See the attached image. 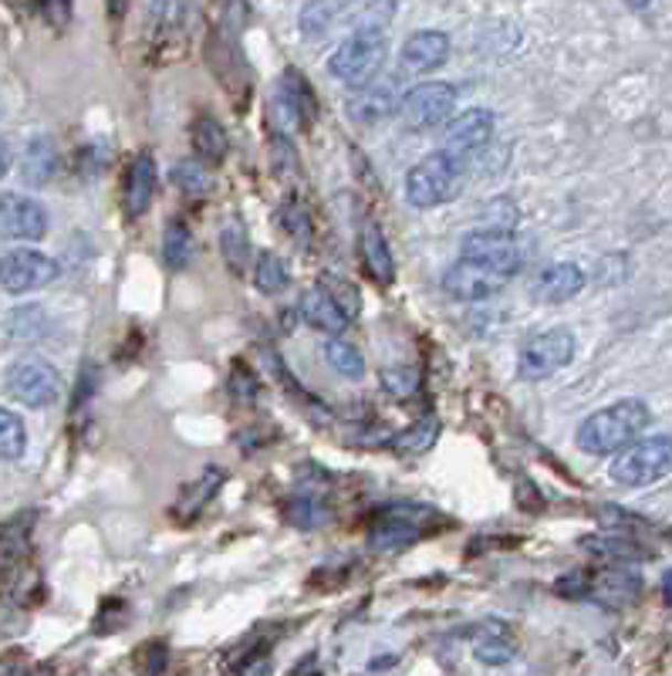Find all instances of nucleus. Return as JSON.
<instances>
[{"mask_svg":"<svg viewBox=\"0 0 672 676\" xmlns=\"http://www.w3.org/2000/svg\"><path fill=\"white\" fill-rule=\"evenodd\" d=\"M281 228L291 234V241H298L301 247H311L314 228H311V216H308V210H305L298 200H288V203L281 207Z\"/></svg>","mask_w":672,"mask_h":676,"instance_id":"obj_33","label":"nucleus"},{"mask_svg":"<svg viewBox=\"0 0 672 676\" xmlns=\"http://www.w3.org/2000/svg\"><path fill=\"white\" fill-rule=\"evenodd\" d=\"M227 149H231V139L227 133H223V126L216 119H196L193 123V152L200 162L206 166H220L223 159H227Z\"/></svg>","mask_w":672,"mask_h":676,"instance_id":"obj_23","label":"nucleus"},{"mask_svg":"<svg viewBox=\"0 0 672 676\" xmlns=\"http://www.w3.org/2000/svg\"><path fill=\"white\" fill-rule=\"evenodd\" d=\"M321 285L328 288V295L334 298L342 305V311L349 315V318H355L359 311H362V298H359V288L352 285V281H345V277H321Z\"/></svg>","mask_w":672,"mask_h":676,"instance_id":"obj_35","label":"nucleus"},{"mask_svg":"<svg viewBox=\"0 0 672 676\" xmlns=\"http://www.w3.org/2000/svg\"><path fill=\"white\" fill-rule=\"evenodd\" d=\"M41 11L54 28H65L72 21V4L68 0H41Z\"/></svg>","mask_w":672,"mask_h":676,"instance_id":"obj_39","label":"nucleus"},{"mask_svg":"<svg viewBox=\"0 0 672 676\" xmlns=\"http://www.w3.org/2000/svg\"><path fill=\"white\" fill-rule=\"evenodd\" d=\"M626 4H629L632 11H646V8L652 4V0H626Z\"/></svg>","mask_w":672,"mask_h":676,"instance_id":"obj_44","label":"nucleus"},{"mask_svg":"<svg viewBox=\"0 0 672 676\" xmlns=\"http://www.w3.org/2000/svg\"><path fill=\"white\" fill-rule=\"evenodd\" d=\"M463 173L467 162L454 159L450 152H429L426 159H419L409 177H406V200L416 210H433L439 203H450L460 190H463Z\"/></svg>","mask_w":672,"mask_h":676,"instance_id":"obj_2","label":"nucleus"},{"mask_svg":"<svg viewBox=\"0 0 672 676\" xmlns=\"http://www.w3.org/2000/svg\"><path fill=\"white\" fill-rule=\"evenodd\" d=\"M388 59V41L375 28H359L349 41L339 44V51L331 54L328 72L349 88H365L372 85Z\"/></svg>","mask_w":672,"mask_h":676,"instance_id":"obj_3","label":"nucleus"},{"mask_svg":"<svg viewBox=\"0 0 672 676\" xmlns=\"http://www.w3.org/2000/svg\"><path fill=\"white\" fill-rule=\"evenodd\" d=\"M331 28V4L328 0H311V4L301 11V31L308 38H321Z\"/></svg>","mask_w":672,"mask_h":676,"instance_id":"obj_36","label":"nucleus"},{"mask_svg":"<svg viewBox=\"0 0 672 676\" xmlns=\"http://www.w3.org/2000/svg\"><path fill=\"white\" fill-rule=\"evenodd\" d=\"M639 592H642V579L629 569H605V572L591 575V595L611 609L636 602Z\"/></svg>","mask_w":672,"mask_h":676,"instance_id":"obj_19","label":"nucleus"},{"mask_svg":"<svg viewBox=\"0 0 672 676\" xmlns=\"http://www.w3.org/2000/svg\"><path fill=\"white\" fill-rule=\"evenodd\" d=\"M652 413L642 400H619L598 413H591L578 433L575 443L591 457H611V454H622L626 446H632L642 430L649 426Z\"/></svg>","mask_w":672,"mask_h":676,"instance_id":"obj_1","label":"nucleus"},{"mask_svg":"<svg viewBox=\"0 0 672 676\" xmlns=\"http://www.w3.org/2000/svg\"><path fill=\"white\" fill-rule=\"evenodd\" d=\"M173 183H177L183 193H190V197L206 193V190H210V169H206V162H200V159H183V162H177V166H173Z\"/></svg>","mask_w":672,"mask_h":676,"instance_id":"obj_32","label":"nucleus"},{"mask_svg":"<svg viewBox=\"0 0 672 676\" xmlns=\"http://www.w3.org/2000/svg\"><path fill=\"white\" fill-rule=\"evenodd\" d=\"M54 166H58V152H54V142L47 136H34L24 149V159H21V177L24 183L31 187H44L54 173Z\"/></svg>","mask_w":672,"mask_h":676,"instance_id":"obj_22","label":"nucleus"},{"mask_svg":"<svg viewBox=\"0 0 672 676\" xmlns=\"http://www.w3.org/2000/svg\"><path fill=\"white\" fill-rule=\"evenodd\" d=\"M403 95H406V92H399V78H396V75L382 78V82L375 78V82L365 85L362 95L349 105V116H352L355 123H362V126H372V123H378V119H388L392 112L399 116Z\"/></svg>","mask_w":672,"mask_h":676,"instance_id":"obj_12","label":"nucleus"},{"mask_svg":"<svg viewBox=\"0 0 672 676\" xmlns=\"http://www.w3.org/2000/svg\"><path fill=\"white\" fill-rule=\"evenodd\" d=\"M44 328H47V318H44V308H41V305L14 308V311H8V318H4V338H8V346L34 342V338H38Z\"/></svg>","mask_w":672,"mask_h":676,"instance_id":"obj_24","label":"nucleus"},{"mask_svg":"<svg viewBox=\"0 0 672 676\" xmlns=\"http://www.w3.org/2000/svg\"><path fill=\"white\" fill-rule=\"evenodd\" d=\"M291 507V521L298 525V528H318V525H324L328 521V504L318 497V494H308V490H298L295 494V500L288 504Z\"/></svg>","mask_w":672,"mask_h":676,"instance_id":"obj_30","label":"nucleus"},{"mask_svg":"<svg viewBox=\"0 0 672 676\" xmlns=\"http://www.w3.org/2000/svg\"><path fill=\"white\" fill-rule=\"evenodd\" d=\"M193 257V234L186 223L170 220L166 223V234H162V261L170 271H183Z\"/></svg>","mask_w":672,"mask_h":676,"instance_id":"obj_25","label":"nucleus"},{"mask_svg":"<svg viewBox=\"0 0 672 676\" xmlns=\"http://www.w3.org/2000/svg\"><path fill=\"white\" fill-rule=\"evenodd\" d=\"M105 4H108L111 18H122V11H126V0H105Z\"/></svg>","mask_w":672,"mask_h":676,"instance_id":"obj_43","label":"nucleus"},{"mask_svg":"<svg viewBox=\"0 0 672 676\" xmlns=\"http://www.w3.org/2000/svg\"><path fill=\"white\" fill-rule=\"evenodd\" d=\"M220 247H223V257H227V264L234 271H244L250 264V241H247V231L241 228V223H227V228H223Z\"/></svg>","mask_w":672,"mask_h":676,"instance_id":"obj_31","label":"nucleus"},{"mask_svg":"<svg viewBox=\"0 0 672 676\" xmlns=\"http://www.w3.org/2000/svg\"><path fill=\"white\" fill-rule=\"evenodd\" d=\"M477 659L487 663V666H503L514 659V646L508 640H483L477 646Z\"/></svg>","mask_w":672,"mask_h":676,"instance_id":"obj_38","label":"nucleus"},{"mask_svg":"<svg viewBox=\"0 0 672 676\" xmlns=\"http://www.w3.org/2000/svg\"><path fill=\"white\" fill-rule=\"evenodd\" d=\"M0 450H4V461L14 464L24 457L28 450V430H24V420L11 410L0 413Z\"/></svg>","mask_w":672,"mask_h":676,"instance_id":"obj_29","label":"nucleus"},{"mask_svg":"<svg viewBox=\"0 0 672 676\" xmlns=\"http://www.w3.org/2000/svg\"><path fill=\"white\" fill-rule=\"evenodd\" d=\"M518 267H503L493 261H477V257H460L450 271L442 274V292L457 302H483L500 295L511 285Z\"/></svg>","mask_w":672,"mask_h":676,"instance_id":"obj_5","label":"nucleus"},{"mask_svg":"<svg viewBox=\"0 0 672 676\" xmlns=\"http://www.w3.org/2000/svg\"><path fill=\"white\" fill-rule=\"evenodd\" d=\"M58 277V264H54L47 254L34 251V247H18L4 254V264H0V281H4L8 295H24V292H38L44 285Z\"/></svg>","mask_w":672,"mask_h":676,"instance_id":"obj_9","label":"nucleus"},{"mask_svg":"<svg viewBox=\"0 0 672 676\" xmlns=\"http://www.w3.org/2000/svg\"><path fill=\"white\" fill-rule=\"evenodd\" d=\"M291 676H321V669H318V656L314 653H308L295 669H291Z\"/></svg>","mask_w":672,"mask_h":676,"instance_id":"obj_41","label":"nucleus"},{"mask_svg":"<svg viewBox=\"0 0 672 676\" xmlns=\"http://www.w3.org/2000/svg\"><path fill=\"white\" fill-rule=\"evenodd\" d=\"M585 548L588 551H595V554H601V558H636L639 554V548L632 545V541H626V538H615V535H605V538H598V541H585Z\"/></svg>","mask_w":672,"mask_h":676,"instance_id":"obj_37","label":"nucleus"},{"mask_svg":"<svg viewBox=\"0 0 672 676\" xmlns=\"http://www.w3.org/2000/svg\"><path fill=\"white\" fill-rule=\"evenodd\" d=\"M324 359H328V366L339 372V376H345V379H362L365 376V359H362V352L352 346V342H345V338H339V335H331V342L324 346Z\"/></svg>","mask_w":672,"mask_h":676,"instance_id":"obj_26","label":"nucleus"},{"mask_svg":"<svg viewBox=\"0 0 672 676\" xmlns=\"http://www.w3.org/2000/svg\"><path fill=\"white\" fill-rule=\"evenodd\" d=\"M4 389H8L11 400H21L24 406L44 410V406H51L54 400L62 397V376L47 362L31 359V362H18V366L8 369Z\"/></svg>","mask_w":672,"mask_h":676,"instance_id":"obj_8","label":"nucleus"},{"mask_svg":"<svg viewBox=\"0 0 672 676\" xmlns=\"http://www.w3.org/2000/svg\"><path fill=\"white\" fill-rule=\"evenodd\" d=\"M436 436H439V423L436 420H419V423L406 426L399 436H392L385 446L396 450V454H426V450L436 443Z\"/></svg>","mask_w":672,"mask_h":676,"instance_id":"obj_27","label":"nucleus"},{"mask_svg":"<svg viewBox=\"0 0 672 676\" xmlns=\"http://www.w3.org/2000/svg\"><path fill=\"white\" fill-rule=\"evenodd\" d=\"M426 515H433V511H409V507H403V511H385L378 518V525L372 528L369 545L375 551H388V548H403V545L416 541L423 535L419 518H426Z\"/></svg>","mask_w":672,"mask_h":676,"instance_id":"obj_16","label":"nucleus"},{"mask_svg":"<svg viewBox=\"0 0 672 676\" xmlns=\"http://www.w3.org/2000/svg\"><path fill=\"white\" fill-rule=\"evenodd\" d=\"M0 228H4L8 241H41L47 234V213L31 197L4 193V203H0Z\"/></svg>","mask_w":672,"mask_h":676,"instance_id":"obj_11","label":"nucleus"},{"mask_svg":"<svg viewBox=\"0 0 672 676\" xmlns=\"http://www.w3.org/2000/svg\"><path fill=\"white\" fill-rule=\"evenodd\" d=\"M378 382H382V389L388 392V397L406 400L419 389V372L416 369H382Z\"/></svg>","mask_w":672,"mask_h":676,"instance_id":"obj_34","label":"nucleus"},{"mask_svg":"<svg viewBox=\"0 0 672 676\" xmlns=\"http://www.w3.org/2000/svg\"><path fill=\"white\" fill-rule=\"evenodd\" d=\"M575 359V331L572 328H547L531 335L521 356H518V372L527 382L551 379L554 372H562Z\"/></svg>","mask_w":672,"mask_h":676,"instance_id":"obj_7","label":"nucleus"},{"mask_svg":"<svg viewBox=\"0 0 672 676\" xmlns=\"http://www.w3.org/2000/svg\"><path fill=\"white\" fill-rule=\"evenodd\" d=\"M672 471V436H646L626 446L611 464V480L622 487H649Z\"/></svg>","mask_w":672,"mask_h":676,"instance_id":"obj_4","label":"nucleus"},{"mask_svg":"<svg viewBox=\"0 0 672 676\" xmlns=\"http://www.w3.org/2000/svg\"><path fill=\"white\" fill-rule=\"evenodd\" d=\"M277 108H281L295 126H311L314 123L318 102H314V92H311V85L305 82V75L298 68H288L281 85H277Z\"/></svg>","mask_w":672,"mask_h":676,"instance_id":"obj_18","label":"nucleus"},{"mask_svg":"<svg viewBox=\"0 0 672 676\" xmlns=\"http://www.w3.org/2000/svg\"><path fill=\"white\" fill-rule=\"evenodd\" d=\"M457 108V88L446 82H419L403 95L399 123L409 133H429L450 123Z\"/></svg>","mask_w":672,"mask_h":676,"instance_id":"obj_6","label":"nucleus"},{"mask_svg":"<svg viewBox=\"0 0 672 676\" xmlns=\"http://www.w3.org/2000/svg\"><path fill=\"white\" fill-rule=\"evenodd\" d=\"M298 315H301L311 328H318V331H324V335H342V331L349 328V321H352V318L342 311V305L328 295L324 285H314V288H308V292L301 295Z\"/></svg>","mask_w":672,"mask_h":676,"instance_id":"obj_17","label":"nucleus"},{"mask_svg":"<svg viewBox=\"0 0 672 676\" xmlns=\"http://www.w3.org/2000/svg\"><path fill=\"white\" fill-rule=\"evenodd\" d=\"M359 251H362V264L369 271V277L375 281V285L388 288L392 281H396V261H392V251L382 237V231L375 228V223H365L362 228V241H359Z\"/></svg>","mask_w":672,"mask_h":676,"instance_id":"obj_20","label":"nucleus"},{"mask_svg":"<svg viewBox=\"0 0 672 676\" xmlns=\"http://www.w3.org/2000/svg\"><path fill=\"white\" fill-rule=\"evenodd\" d=\"M463 257H477V261H493L503 267H518L521 271V251H518V237L503 228H490V231H473L463 237Z\"/></svg>","mask_w":672,"mask_h":676,"instance_id":"obj_15","label":"nucleus"},{"mask_svg":"<svg viewBox=\"0 0 672 676\" xmlns=\"http://www.w3.org/2000/svg\"><path fill=\"white\" fill-rule=\"evenodd\" d=\"M152 197H156V162L149 152H142L132 159L129 177H126V213L142 216L149 210Z\"/></svg>","mask_w":672,"mask_h":676,"instance_id":"obj_21","label":"nucleus"},{"mask_svg":"<svg viewBox=\"0 0 672 676\" xmlns=\"http://www.w3.org/2000/svg\"><path fill=\"white\" fill-rule=\"evenodd\" d=\"M585 288V274L578 264H568V261H557V264H547L531 285V298L541 302V305H562V302H572L578 292Z\"/></svg>","mask_w":672,"mask_h":676,"instance_id":"obj_13","label":"nucleus"},{"mask_svg":"<svg viewBox=\"0 0 672 676\" xmlns=\"http://www.w3.org/2000/svg\"><path fill=\"white\" fill-rule=\"evenodd\" d=\"M662 599H665V605H672V569L662 575Z\"/></svg>","mask_w":672,"mask_h":676,"instance_id":"obj_42","label":"nucleus"},{"mask_svg":"<svg viewBox=\"0 0 672 676\" xmlns=\"http://www.w3.org/2000/svg\"><path fill=\"white\" fill-rule=\"evenodd\" d=\"M450 59V38L442 31H416L403 44V72L429 75Z\"/></svg>","mask_w":672,"mask_h":676,"instance_id":"obj_14","label":"nucleus"},{"mask_svg":"<svg viewBox=\"0 0 672 676\" xmlns=\"http://www.w3.org/2000/svg\"><path fill=\"white\" fill-rule=\"evenodd\" d=\"M490 139H493V112L490 108H467L457 119L446 123L439 149L450 152L460 162H470L480 149H487Z\"/></svg>","mask_w":672,"mask_h":676,"instance_id":"obj_10","label":"nucleus"},{"mask_svg":"<svg viewBox=\"0 0 672 676\" xmlns=\"http://www.w3.org/2000/svg\"><path fill=\"white\" fill-rule=\"evenodd\" d=\"M288 267H285V261L277 257V254H270V251H264L260 257H257V264H254V285H257V292H264V295H281L285 288H288Z\"/></svg>","mask_w":672,"mask_h":676,"instance_id":"obj_28","label":"nucleus"},{"mask_svg":"<svg viewBox=\"0 0 672 676\" xmlns=\"http://www.w3.org/2000/svg\"><path fill=\"white\" fill-rule=\"evenodd\" d=\"M231 389H234V397L250 400L254 392H257V382H254V376H250L247 369H237V372H234V379H231Z\"/></svg>","mask_w":672,"mask_h":676,"instance_id":"obj_40","label":"nucleus"}]
</instances>
